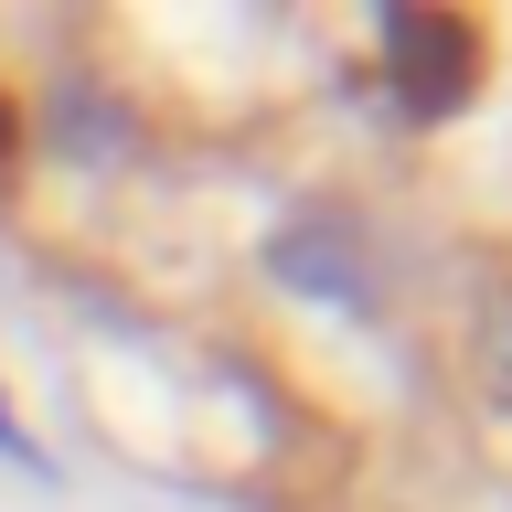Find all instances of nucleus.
Segmentation results:
<instances>
[{
	"instance_id": "nucleus-1",
	"label": "nucleus",
	"mask_w": 512,
	"mask_h": 512,
	"mask_svg": "<svg viewBox=\"0 0 512 512\" xmlns=\"http://www.w3.org/2000/svg\"><path fill=\"white\" fill-rule=\"evenodd\" d=\"M384 43H395L406 107H459V86H470V64H480L470 32H438L427 11H395V22H384Z\"/></svg>"
},
{
	"instance_id": "nucleus-2",
	"label": "nucleus",
	"mask_w": 512,
	"mask_h": 512,
	"mask_svg": "<svg viewBox=\"0 0 512 512\" xmlns=\"http://www.w3.org/2000/svg\"><path fill=\"white\" fill-rule=\"evenodd\" d=\"M0 459H32V448H22V416H11V406H0Z\"/></svg>"
},
{
	"instance_id": "nucleus-3",
	"label": "nucleus",
	"mask_w": 512,
	"mask_h": 512,
	"mask_svg": "<svg viewBox=\"0 0 512 512\" xmlns=\"http://www.w3.org/2000/svg\"><path fill=\"white\" fill-rule=\"evenodd\" d=\"M0 160H11V96H0Z\"/></svg>"
}]
</instances>
